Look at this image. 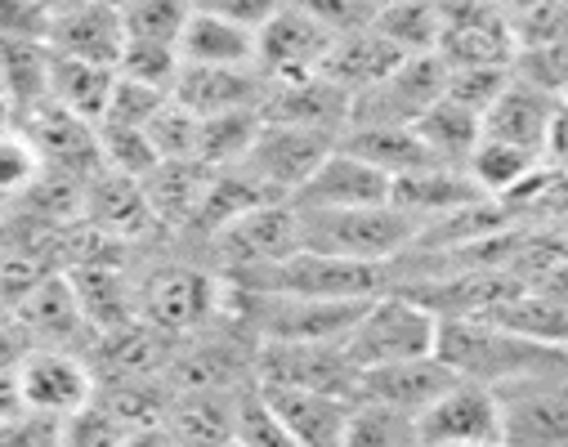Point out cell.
I'll return each instance as SVG.
<instances>
[{"label": "cell", "mask_w": 568, "mask_h": 447, "mask_svg": "<svg viewBox=\"0 0 568 447\" xmlns=\"http://www.w3.org/2000/svg\"><path fill=\"white\" fill-rule=\"evenodd\" d=\"M260 394L301 447H341L345 443L354 398L314 394V389H277V385H260Z\"/></svg>", "instance_id": "44dd1931"}, {"label": "cell", "mask_w": 568, "mask_h": 447, "mask_svg": "<svg viewBox=\"0 0 568 447\" xmlns=\"http://www.w3.org/2000/svg\"><path fill=\"white\" fill-rule=\"evenodd\" d=\"M345 153L372 162L376 171H385L389 180L398 175H412V171H425V166H439L412 125H345L341 139H336Z\"/></svg>", "instance_id": "f546056e"}, {"label": "cell", "mask_w": 568, "mask_h": 447, "mask_svg": "<svg viewBox=\"0 0 568 447\" xmlns=\"http://www.w3.org/2000/svg\"><path fill=\"white\" fill-rule=\"evenodd\" d=\"M435 358L457 376L488 389H506L532 376L568 372V349H546L532 341L510 336L488 318H439Z\"/></svg>", "instance_id": "6da1fadb"}, {"label": "cell", "mask_w": 568, "mask_h": 447, "mask_svg": "<svg viewBox=\"0 0 568 447\" xmlns=\"http://www.w3.org/2000/svg\"><path fill=\"white\" fill-rule=\"evenodd\" d=\"M41 158H37V148L32 139L10 125V121H0V206H19L28 197V189L41 180Z\"/></svg>", "instance_id": "f35d334b"}, {"label": "cell", "mask_w": 568, "mask_h": 447, "mask_svg": "<svg viewBox=\"0 0 568 447\" xmlns=\"http://www.w3.org/2000/svg\"><path fill=\"white\" fill-rule=\"evenodd\" d=\"M19 130L32 139L37 158L45 171H59V175H72V180H94L103 171V158H99V125L63 112V108H41L32 112L28 121H19Z\"/></svg>", "instance_id": "9a60e30c"}, {"label": "cell", "mask_w": 568, "mask_h": 447, "mask_svg": "<svg viewBox=\"0 0 568 447\" xmlns=\"http://www.w3.org/2000/svg\"><path fill=\"white\" fill-rule=\"evenodd\" d=\"M180 68H184V59H180V50H171V45H139V41H125V54H121V63H116V77L171 94L175 81H180Z\"/></svg>", "instance_id": "7bdbcfd3"}, {"label": "cell", "mask_w": 568, "mask_h": 447, "mask_svg": "<svg viewBox=\"0 0 568 447\" xmlns=\"http://www.w3.org/2000/svg\"><path fill=\"white\" fill-rule=\"evenodd\" d=\"M555 112H559V99L555 94H541V90L515 81V72H510L506 94L484 112V134L488 139H501V143H515V148H524V153L541 158L546 134L555 125Z\"/></svg>", "instance_id": "cb8c5ba5"}, {"label": "cell", "mask_w": 568, "mask_h": 447, "mask_svg": "<svg viewBox=\"0 0 568 447\" xmlns=\"http://www.w3.org/2000/svg\"><path fill=\"white\" fill-rule=\"evenodd\" d=\"M332 32L323 23H314L305 10L287 6L260 28V72L264 81H305L318 77L327 54H332Z\"/></svg>", "instance_id": "4fadbf2b"}, {"label": "cell", "mask_w": 568, "mask_h": 447, "mask_svg": "<svg viewBox=\"0 0 568 447\" xmlns=\"http://www.w3.org/2000/svg\"><path fill=\"white\" fill-rule=\"evenodd\" d=\"M412 130L420 134L425 153H430L439 166H457V171H466L470 153L484 139V121L475 112H466L462 103H453V99H439Z\"/></svg>", "instance_id": "4dcf8cb0"}, {"label": "cell", "mask_w": 568, "mask_h": 447, "mask_svg": "<svg viewBox=\"0 0 568 447\" xmlns=\"http://www.w3.org/2000/svg\"><path fill=\"white\" fill-rule=\"evenodd\" d=\"M37 6H41V10H45V14L54 19V14H63V10H72V6H77V0H37Z\"/></svg>", "instance_id": "681fc988"}, {"label": "cell", "mask_w": 568, "mask_h": 447, "mask_svg": "<svg viewBox=\"0 0 568 447\" xmlns=\"http://www.w3.org/2000/svg\"><path fill=\"white\" fill-rule=\"evenodd\" d=\"M121 447H180V443L171 438L166 425H144V429H130V434L121 438Z\"/></svg>", "instance_id": "c3c4849f"}, {"label": "cell", "mask_w": 568, "mask_h": 447, "mask_svg": "<svg viewBox=\"0 0 568 447\" xmlns=\"http://www.w3.org/2000/svg\"><path fill=\"white\" fill-rule=\"evenodd\" d=\"M139 318L158 327L162 336L202 332L224 301V277L197 264H162L144 286H139Z\"/></svg>", "instance_id": "8992f818"}, {"label": "cell", "mask_w": 568, "mask_h": 447, "mask_svg": "<svg viewBox=\"0 0 568 447\" xmlns=\"http://www.w3.org/2000/svg\"><path fill=\"white\" fill-rule=\"evenodd\" d=\"M255 385L354 398L358 367L345 345H255Z\"/></svg>", "instance_id": "7c38bea8"}, {"label": "cell", "mask_w": 568, "mask_h": 447, "mask_svg": "<svg viewBox=\"0 0 568 447\" xmlns=\"http://www.w3.org/2000/svg\"><path fill=\"white\" fill-rule=\"evenodd\" d=\"M336 148V134H323V130H301V125H273L264 121L251 153L242 158V171L246 180H255L268 197L277 202H292L301 193V184L323 166V158Z\"/></svg>", "instance_id": "5b68a950"}, {"label": "cell", "mask_w": 568, "mask_h": 447, "mask_svg": "<svg viewBox=\"0 0 568 447\" xmlns=\"http://www.w3.org/2000/svg\"><path fill=\"white\" fill-rule=\"evenodd\" d=\"M559 112H564V116H568V90H564V94H559Z\"/></svg>", "instance_id": "f5cc1de1"}, {"label": "cell", "mask_w": 568, "mask_h": 447, "mask_svg": "<svg viewBox=\"0 0 568 447\" xmlns=\"http://www.w3.org/2000/svg\"><path fill=\"white\" fill-rule=\"evenodd\" d=\"M50 85H54V50L45 41L0 45V94H6L10 125L50 108Z\"/></svg>", "instance_id": "d4e9b609"}, {"label": "cell", "mask_w": 568, "mask_h": 447, "mask_svg": "<svg viewBox=\"0 0 568 447\" xmlns=\"http://www.w3.org/2000/svg\"><path fill=\"white\" fill-rule=\"evenodd\" d=\"M403 63V54L376 32V28H358L332 41V54L323 63L318 77H327L336 90H345L349 99H358L363 90H372L376 81H385L394 68Z\"/></svg>", "instance_id": "484cf974"}, {"label": "cell", "mask_w": 568, "mask_h": 447, "mask_svg": "<svg viewBox=\"0 0 568 447\" xmlns=\"http://www.w3.org/2000/svg\"><path fill=\"white\" fill-rule=\"evenodd\" d=\"M215 171H206L202 162H162L149 180H144V197L153 206L158 228L166 233H189L197 220V206L206 197Z\"/></svg>", "instance_id": "f1b7e54d"}, {"label": "cell", "mask_w": 568, "mask_h": 447, "mask_svg": "<svg viewBox=\"0 0 568 447\" xmlns=\"http://www.w3.org/2000/svg\"><path fill=\"white\" fill-rule=\"evenodd\" d=\"M14 389H19L23 412L68 420V416H77L94 403L99 380H94V367L81 354L32 345L14 367Z\"/></svg>", "instance_id": "ba28073f"}, {"label": "cell", "mask_w": 568, "mask_h": 447, "mask_svg": "<svg viewBox=\"0 0 568 447\" xmlns=\"http://www.w3.org/2000/svg\"><path fill=\"white\" fill-rule=\"evenodd\" d=\"M116 90V68H99V63H81V59H59L54 54V85H50V103L99 125L108 103Z\"/></svg>", "instance_id": "d6a6232c"}, {"label": "cell", "mask_w": 568, "mask_h": 447, "mask_svg": "<svg viewBox=\"0 0 568 447\" xmlns=\"http://www.w3.org/2000/svg\"><path fill=\"white\" fill-rule=\"evenodd\" d=\"M6 220H10V206H0V228H6Z\"/></svg>", "instance_id": "db71d44e"}, {"label": "cell", "mask_w": 568, "mask_h": 447, "mask_svg": "<svg viewBox=\"0 0 568 447\" xmlns=\"http://www.w3.org/2000/svg\"><path fill=\"white\" fill-rule=\"evenodd\" d=\"M264 72L260 68H180V81L171 90L175 103H184L193 116H224V112H260L264 99Z\"/></svg>", "instance_id": "d6986e66"}, {"label": "cell", "mask_w": 568, "mask_h": 447, "mask_svg": "<svg viewBox=\"0 0 568 447\" xmlns=\"http://www.w3.org/2000/svg\"><path fill=\"white\" fill-rule=\"evenodd\" d=\"M394 6H403V0H363V10H367L372 19H376L381 10H394Z\"/></svg>", "instance_id": "f907efd6"}, {"label": "cell", "mask_w": 568, "mask_h": 447, "mask_svg": "<svg viewBox=\"0 0 568 447\" xmlns=\"http://www.w3.org/2000/svg\"><path fill=\"white\" fill-rule=\"evenodd\" d=\"M559 6H568V0H559Z\"/></svg>", "instance_id": "6f0895ef"}, {"label": "cell", "mask_w": 568, "mask_h": 447, "mask_svg": "<svg viewBox=\"0 0 568 447\" xmlns=\"http://www.w3.org/2000/svg\"><path fill=\"white\" fill-rule=\"evenodd\" d=\"M193 19V0H130L121 10L125 41L139 45H171L180 50V37Z\"/></svg>", "instance_id": "8d00e7d4"}, {"label": "cell", "mask_w": 568, "mask_h": 447, "mask_svg": "<svg viewBox=\"0 0 568 447\" xmlns=\"http://www.w3.org/2000/svg\"><path fill=\"white\" fill-rule=\"evenodd\" d=\"M484 447H506V443H484Z\"/></svg>", "instance_id": "9f6ffc18"}, {"label": "cell", "mask_w": 568, "mask_h": 447, "mask_svg": "<svg viewBox=\"0 0 568 447\" xmlns=\"http://www.w3.org/2000/svg\"><path fill=\"white\" fill-rule=\"evenodd\" d=\"M99 158H103V171H116L139 184L162 166L158 148L149 143V130H125V125H99Z\"/></svg>", "instance_id": "ab89813d"}, {"label": "cell", "mask_w": 568, "mask_h": 447, "mask_svg": "<svg viewBox=\"0 0 568 447\" xmlns=\"http://www.w3.org/2000/svg\"><path fill=\"white\" fill-rule=\"evenodd\" d=\"M171 94L153 90V85H139V81H125L116 77V90H112V103L103 112L99 125H125V130H149V121L166 108Z\"/></svg>", "instance_id": "f6af8a7d"}, {"label": "cell", "mask_w": 568, "mask_h": 447, "mask_svg": "<svg viewBox=\"0 0 568 447\" xmlns=\"http://www.w3.org/2000/svg\"><path fill=\"white\" fill-rule=\"evenodd\" d=\"M45 45L59 59H81V63H99V68H116L125 54V23L121 10H108L99 0H77L72 10L50 19V37Z\"/></svg>", "instance_id": "e0dca14e"}, {"label": "cell", "mask_w": 568, "mask_h": 447, "mask_svg": "<svg viewBox=\"0 0 568 447\" xmlns=\"http://www.w3.org/2000/svg\"><path fill=\"white\" fill-rule=\"evenodd\" d=\"M484 318L497 323V327H506L519 341H532V345H546V349H568V309L555 305L550 295L532 291V286L515 291L506 305H497Z\"/></svg>", "instance_id": "1f68e13d"}, {"label": "cell", "mask_w": 568, "mask_h": 447, "mask_svg": "<svg viewBox=\"0 0 568 447\" xmlns=\"http://www.w3.org/2000/svg\"><path fill=\"white\" fill-rule=\"evenodd\" d=\"M389 202H394L403 215H412L416 228H425V224H439V220H448V215H457V211H470V206H479V202H488V197H484V193L470 184V175L457 171V166H425V171L398 175Z\"/></svg>", "instance_id": "ffe728a7"}, {"label": "cell", "mask_w": 568, "mask_h": 447, "mask_svg": "<svg viewBox=\"0 0 568 447\" xmlns=\"http://www.w3.org/2000/svg\"><path fill=\"white\" fill-rule=\"evenodd\" d=\"M45 37H50V14L37 0H0V45L45 41Z\"/></svg>", "instance_id": "bcb514c9"}, {"label": "cell", "mask_w": 568, "mask_h": 447, "mask_svg": "<svg viewBox=\"0 0 568 447\" xmlns=\"http://www.w3.org/2000/svg\"><path fill=\"white\" fill-rule=\"evenodd\" d=\"M394 180L385 171H376L372 162L345 153L336 143L323 158V166L301 184V193L292 197L296 211H358V206H389Z\"/></svg>", "instance_id": "5bb4252c"}, {"label": "cell", "mask_w": 568, "mask_h": 447, "mask_svg": "<svg viewBox=\"0 0 568 447\" xmlns=\"http://www.w3.org/2000/svg\"><path fill=\"white\" fill-rule=\"evenodd\" d=\"M341 447H416V420L376 403H354Z\"/></svg>", "instance_id": "60d3db41"}, {"label": "cell", "mask_w": 568, "mask_h": 447, "mask_svg": "<svg viewBox=\"0 0 568 447\" xmlns=\"http://www.w3.org/2000/svg\"><path fill=\"white\" fill-rule=\"evenodd\" d=\"M372 28L403 54V59H420V54H439L444 41V14L435 10V0H403L394 10H381L372 19Z\"/></svg>", "instance_id": "e575fe53"}, {"label": "cell", "mask_w": 568, "mask_h": 447, "mask_svg": "<svg viewBox=\"0 0 568 447\" xmlns=\"http://www.w3.org/2000/svg\"><path fill=\"white\" fill-rule=\"evenodd\" d=\"M193 10L220 14V19H229V23H242V28L260 32V28L282 10V0H193Z\"/></svg>", "instance_id": "7dc6e473"}, {"label": "cell", "mask_w": 568, "mask_h": 447, "mask_svg": "<svg viewBox=\"0 0 568 447\" xmlns=\"http://www.w3.org/2000/svg\"><path fill=\"white\" fill-rule=\"evenodd\" d=\"M435 336H439V318L425 305H416L412 295H403L398 286H389V291L376 295V301H367V309L349 327L345 354L358 372H372V367L430 358Z\"/></svg>", "instance_id": "277c9868"}, {"label": "cell", "mask_w": 568, "mask_h": 447, "mask_svg": "<svg viewBox=\"0 0 568 447\" xmlns=\"http://www.w3.org/2000/svg\"><path fill=\"white\" fill-rule=\"evenodd\" d=\"M180 59L193 68H260V32L229 23L220 14L193 10L180 37Z\"/></svg>", "instance_id": "4316f807"}, {"label": "cell", "mask_w": 568, "mask_h": 447, "mask_svg": "<svg viewBox=\"0 0 568 447\" xmlns=\"http://www.w3.org/2000/svg\"><path fill=\"white\" fill-rule=\"evenodd\" d=\"M354 99L336 90L327 77H305V81H268L260 99V121L273 125H301V130H323L336 134L349 125Z\"/></svg>", "instance_id": "2e32d148"}, {"label": "cell", "mask_w": 568, "mask_h": 447, "mask_svg": "<svg viewBox=\"0 0 568 447\" xmlns=\"http://www.w3.org/2000/svg\"><path fill=\"white\" fill-rule=\"evenodd\" d=\"M506 85H510V68H448L444 99L462 103L484 121V112L506 94Z\"/></svg>", "instance_id": "ee69618b"}, {"label": "cell", "mask_w": 568, "mask_h": 447, "mask_svg": "<svg viewBox=\"0 0 568 447\" xmlns=\"http://www.w3.org/2000/svg\"><path fill=\"white\" fill-rule=\"evenodd\" d=\"M0 121H6V94H0Z\"/></svg>", "instance_id": "11a10c76"}, {"label": "cell", "mask_w": 568, "mask_h": 447, "mask_svg": "<svg viewBox=\"0 0 568 447\" xmlns=\"http://www.w3.org/2000/svg\"><path fill=\"white\" fill-rule=\"evenodd\" d=\"M206 246L215 264L224 268V277H242V273L282 264L287 255L301 251V215L292 202H264L237 215L233 224H224Z\"/></svg>", "instance_id": "52a82bcc"}, {"label": "cell", "mask_w": 568, "mask_h": 447, "mask_svg": "<svg viewBox=\"0 0 568 447\" xmlns=\"http://www.w3.org/2000/svg\"><path fill=\"white\" fill-rule=\"evenodd\" d=\"M99 6H108V10H125L130 0H99Z\"/></svg>", "instance_id": "816d5d0a"}, {"label": "cell", "mask_w": 568, "mask_h": 447, "mask_svg": "<svg viewBox=\"0 0 568 447\" xmlns=\"http://www.w3.org/2000/svg\"><path fill=\"white\" fill-rule=\"evenodd\" d=\"M260 112H224V116H202L197 134V162L206 171H233L251 153V143L260 134Z\"/></svg>", "instance_id": "d590c367"}, {"label": "cell", "mask_w": 568, "mask_h": 447, "mask_svg": "<svg viewBox=\"0 0 568 447\" xmlns=\"http://www.w3.org/2000/svg\"><path fill=\"white\" fill-rule=\"evenodd\" d=\"M233 443L237 447H301L287 425L277 420V412L264 403L260 385H242L237 389V403H233Z\"/></svg>", "instance_id": "74e56055"}, {"label": "cell", "mask_w": 568, "mask_h": 447, "mask_svg": "<svg viewBox=\"0 0 568 447\" xmlns=\"http://www.w3.org/2000/svg\"><path fill=\"white\" fill-rule=\"evenodd\" d=\"M541 171V158H532V153H524V148H515V143H501V139H479V148L470 153V162H466V175H470V184L488 197V202H501V197H515L532 175Z\"/></svg>", "instance_id": "836d02e7"}, {"label": "cell", "mask_w": 568, "mask_h": 447, "mask_svg": "<svg viewBox=\"0 0 568 447\" xmlns=\"http://www.w3.org/2000/svg\"><path fill=\"white\" fill-rule=\"evenodd\" d=\"M501 443V398L488 385L453 380L416 416V447H484Z\"/></svg>", "instance_id": "30bf717a"}, {"label": "cell", "mask_w": 568, "mask_h": 447, "mask_svg": "<svg viewBox=\"0 0 568 447\" xmlns=\"http://www.w3.org/2000/svg\"><path fill=\"white\" fill-rule=\"evenodd\" d=\"M506 447H568V372L497 389Z\"/></svg>", "instance_id": "8fae6325"}, {"label": "cell", "mask_w": 568, "mask_h": 447, "mask_svg": "<svg viewBox=\"0 0 568 447\" xmlns=\"http://www.w3.org/2000/svg\"><path fill=\"white\" fill-rule=\"evenodd\" d=\"M457 376L430 354V358H412V363H394V367H372V372H358V385H354V403H376V407H389V412H403V416H420L430 407Z\"/></svg>", "instance_id": "ac0fdd59"}, {"label": "cell", "mask_w": 568, "mask_h": 447, "mask_svg": "<svg viewBox=\"0 0 568 447\" xmlns=\"http://www.w3.org/2000/svg\"><path fill=\"white\" fill-rule=\"evenodd\" d=\"M197 134H202V116H193L175 99H166V108L149 121V143L158 148L162 162H197Z\"/></svg>", "instance_id": "b9f144b4"}, {"label": "cell", "mask_w": 568, "mask_h": 447, "mask_svg": "<svg viewBox=\"0 0 568 447\" xmlns=\"http://www.w3.org/2000/svg\"><path fill=\"white\" fill-rule=\"evenodd\" d=\"M14 323L23 336H32V345H50V349H68L77 332H85V314H81V301L68 282V273H50L45 282H37L19 309H14Z\"/></svg>", "instance_id": "603a6c76"}, {"label": "cell", "mask_w": 568, "mask_h": 447, "mask_svg": "<svg viewBox=\"0 0 568 447\" xmlns=\"http://www.w3.org/2000/svg\"><path fill=\"white\" fill-rule=\"evenodd\" d=\"M85 224L99 228L112 242H134V237H144V233L158 228L153 206L144 197V184L125 180L116 171H99L85 184Z\"/></svg>", "instance_id": "7402d4cb"}, {"label": "cell", "mask_w": 568, "mask_h": 447, "mask_svg": "<svg viewBox=\"0 0 568 447\" xmlns=\"http://www.w3.org/2000/svg\"><path fill=\"white\" fill-rule=\"evenodd\" d=\"M301 215V246L354 264H398L416 246V220L389 206H358V211H296Z\"/></svg>", "instance_id": "3957f363"}, {"label": "cell", "mask_w": 568, "mask_h": 447, "mask_svg": "<svg viewBox=\"0 0 568 447\" xmlns=\"http://www.w3.org/2000/svg\"><path fill=\"white\" fill-rule=\"evenodd\" d=\"M251 295H292V301H372L394 286V264H354L318 251H296L282 264L224 277Z\"/></svg>", "instance_id": "7a4b0ae2"}, {"label": "cell", "mask_w": 568, "mask_h": 447, "mask_svg": "<svg viewBox=\"0 0 568 447\" xmlns=\"http://www.w3.org/2000/svg\"><path fill=\"white\" fill-rule=\"evenodd\" d=\"M444 81H448V68L439 54L403 59L385 81H376L354 99L349 125H416L444 99Z\"/></svg>", "instance_id": "9c48e42d"}, {"label": "cell", "mask_w": 568, "mask_h": 447, "mask_svg": "<svg viewBox=\"0 0 568 447\" xmlns=\"http://www.w3.org/2000/svg\"><path fill=\"white\" fill-rule=\"evenodd\" d=\"M233 394L220 389H184L166 403L162 425L171 429V438L180 447H229L233 443Z\"/></svg>", "instance_id": "83f0119b"}]
</instances>
